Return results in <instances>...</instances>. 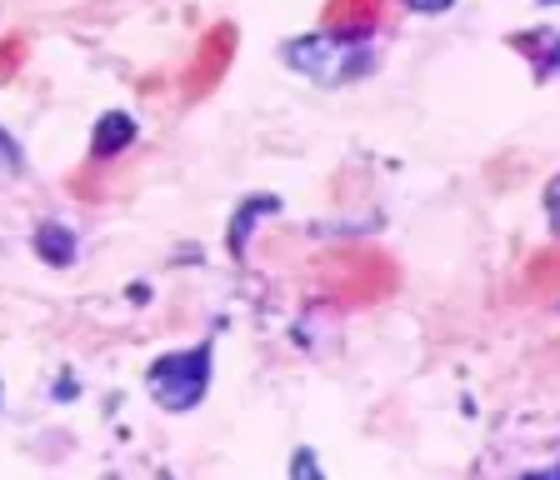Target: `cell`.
Here are the masks:
<instances>
[{"label": "cell", "mask_w": 560, "mask_h": 480, "mask_svg": "<svg viewBox=\"0 0 560 480\" xmlns=\"http://www.w3.org/2000/svg\"><path fill=\"white\" fill-rule=\"evenodd\" d=\"M280 60L315 85H350V81H365V75L375 71L371 36H336V31L285 40V46H280Z\"/></svg>", "instance_id": "6da1fadb"}, {"label": "cell", "mask_w": 560, "mask_h": 480, "mask_svg": "<svg viewBox=\"0 0 560 480\" xmlns=\"http://www.w3.org/2000/svg\"><path fill=\"white\" fill-rule=\"evenodd\" d=\"M315 276H320V285L346 305H375L400 285V266L375 246L330 250V256L315 266Z\"/></svg>", "instance_id": "7a4b0ae2"}, {"label": "cell", "mask_w": 560, "mask_h": 480, "mask_svg": "<svg viewBox=\"0 0 560 480\" xmlns=\"http://www.w3.org/2000/svg\"><path fill=\"white\" fill-rule=\"evenodd\" d=\"M145 390H151V400L161 410H196L210 390V346L161 355L145 371Z\"/></svg>", "instance_id": "3957f363"}, {"label": "cell", "mask_w": 560, "mask_h": 480, "mask_svg": "<svg viewBox=\"0 0 560 480\" xmlns=\"http://www.w3.org/2000/svg\"><path fill=\"white\" fill-rule=\"evenodd\" d=\"M231 60H235V25L231 21L210 25L200 50H196V60H190V71H186V101H200L206 91H215L221 75L231 71Z\"/></svg>", "instance_id": "277c9868"}, {"label": "cell", "mask_w": 560, "mask_h": 480, "mask_svg": "<svg viewBox=\"0 0 560 480\" xmlns=\"http://www.w3.org/2000/svg\"><path fill=\"white\" fill-rule=\"evenodd\" d=\"M385 15V0H326L320 25L336 36H371Z\"/></svg>", "instance_id": "5b68a950"}, {"label": "cell", "mask_w": 560, "mask_h": 480, "mask_svg": "<svg viewBox=\"0 0 560 480\" xmlns=\"http://www.w3.org/2000/svg\"><path fill=\"white\" fill-rule=\"evenodd\" d=\"M511 46L521 50V56H530L540 81H556L560 75V36L556 31H521V36H511Z\"/></svg>", "instance_id": "8992f818"}, {"label": "cell", "mask_w": 560, "mask_h": 480, "mask_svg": "<svg viewBox=\"0 0 560 480\" xmlns=\"http://www.w3.org/2000/svg\"><path fill=\"white\" fill-rule=\"evenodd\" d=\"M521 291L530 295V301H560V246L540 250V256L525 266Z\"/></svg>", "instance_id": "52a82bcc"}, {"label": "cell", "mask_w": 560, "mask_h": 480, "mask_svg": "<svg viewBox=\"0 0 560 480\" xmlns=\"http://www.w3.org/2000/svg\"><path fill=\"white\" fill-rule=\"evenodd\" d=\"M130 141H136V120H130L126 110H110V116H101V126H95L91 155L95 161H110V155H120Z\"/></svg>", "instance_id": "ba28073f"}, {"label": "cell", "mask_w": 560, "mask_h": 480, "mask_svg": "<svg viewBox=\"0 0 560 480\" xmlns=\"http://www.w3.org/2000/svg\"><path fill=\"white\" fill-rule=\"evenodd\" d=\"M35 256L46 260V266H75V256H81V246H75V235L66 231V225H40L35 231Z\"/></svg>", "instance_id": "9c48e42d"}, {"label": "cell", "mask_w": 560, "mask_h": 480, "mask_svg": "<svg viewBox=\"0 0 560 480\" xmlns=\"http://www.w3.org/2000/svg\"><path fill=\"white\" fill-rule=\"evenodd\" d=\"M260 215H276V200H270V196L245 200V211L235 215V225H231V250H235V256H241V250H245V235L256 231V221H260Z\"/></svg>", "instance_id": "30bf717a"}, {"label": "cell", "mask_w": 560, "mask_h": 480, "mask_svg": "<svg viewBox=\"0 0 560 480\" xmlns=\"http://www.w3.org/2000/svg\"><path fill=\"white\" fill-rule=\"evenodd\" d=\"M21 66H25V40L15 36V40H5V46H0V81H11Z\"/></svg>", "instance_id": "8fae6325"}, {"label": "cell", "mask_w": 560, "mask_h": 480, "mask_svg": "<svg viewBox=\"0 0 560 480\" xmlns=\"http://www.w3.org/2000/svg\"><path fill=\"white\" fill-rule=\"evenodd\" d=\"M0 176H21V145L0 130Z\"/></svg>", "instance_id": "7c38bea8"}, {"label": "cell", "mask_w": 560, "mask_h": 480, "mask_svg": "<svg viewBox=\"0 0 560 480\" xmlns=\"http://www.w3.org/2000/svg\"><path fill=\"white\" fill-rule=\"evenodd\" d=\"M546 215H550V231L560 235V176L546 186Z\"/></svg>", "instance_id": "4fadbf2b"}, {"label": "cell", "mask_w": 560, "mask_h": 480, "mask_svg": "<svg viewBox=\"0 0 560 480\" xmlns=\"http://www.w3.org/2000/svg\"><path fill=\"white\" fill-rule=\"evenodd\" d=\"M410 11H420V15H441V11H451L455 0H406Z\"/></svg>", "instance_id": "5bb4252c"}, {"label": "cell", "mask_w": 560, "mask_h": 480, "mask_svg": "<svg viewBox=\"0 0 560 480\" xmlns=\"http://www.w3.org/2000/svg\"><path fill=\"white\" fill-rule=\"evenodd\" d=\"M546 5H560V0H546Z\"/></svg>", "instance_id": "9a60e30c"}]
</instances>
